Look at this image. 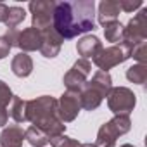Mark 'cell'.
I'll return each mask as SVG.
<instances>
[{"label":"cell","mask_w":147,"mask_h":147,"mask_svg":"<svg viewBox=\"0 0 147 147\" xmlns=\"http://www.w3.org/2000/svg\"><path fill=\"white\" fill-rule=\"evenodd\" d=\"M62 38L55 33L54 28H49L45 31H42V45H40V52L43 57L47 59H54L55 55H59L61 47H62Z\"/></svg>","instance_id":"9"},{"label":"cell","mask_w":147,"mask_h":147,"mask_svg":"<svg viewBox=\"0 0 147 147\" xmlns=\"http://www.w3.org/2000/svg\"><path fill=\"white\" fill-rule=\"evenodd\" d=\"M147 40V9L142 7L138 14H135L126 26H123V38L121 42L126 43L130 49H133V45H137L138 42Z\"/></svg>","instance_id":"6"},{"label":"cell","mask_w":147,"mask_h":147,"mask_svg":"<svg viewBox=\"0 0 147 147\" xmlns=\"http://www.w3.org/2000/svg\"><path fill=\"white\" fill-rule=\"evenodd\" d=\"M26 102L24 99L14 95L12 100H11V118L16 121V123H24L26 121Z\"/></svg>","instance_id":"20"},{"label":"cell","mask_w":147,"mask_h":147,"mask_svg":"<svg viewBox=\"0 0 147 147\" xmlns=\"http://www.w3.org/2000/svg\"><path fill=\"white\" fill-rule=\"evenodd\" d=\"M82 109L80 104V94L75 92H64L59 99H57V116L62 123H71L75 121L78 113Z\"/></svg>","instance_id":"8"},{"label":"cell","mask_w":147,"mask_h":147,"mask_svg":"<svg viewBox=\"0 0 147 147\" xmlns=\"http://www.w3.org/2000/svg\"><path fill=\"white\" fill-rule=\"evenodd\" d=\"M100 49H102V42L95 35H85L76 43L78 55H82V59H87V61L88 59H94Z\"/></svg>","instance_id":"11"},{"label":"cell","mask_w":147,"mask_h":147,"mask_svg":"<svg viewBox=\"0 0 147 147\" xmlns=\"http://www.w3.org/2000/svg\"><path fill=\"white\" fill-rule=\"evenodd\" d=\"M11 69L16 76L19 78H26L30 76L31 73H33V59L24 54V52H19L18 55L12 57V62H11Z\"/></svg>","instance_id":"15"},{"label":"cell","mask_w":147,"mask_h":147,"mask_svg":"<svg viewBox=\"0 0 147 147\" xmlns=\"http://www.w3.org/2000/svg\"><path fill=\"white\" fill-rule=\"evenodd\" d=\"M119 9L125 12H133L137 9H142L140 0H119Z\"/></svg>","instance_id":"27"},{"label":"cell","mask_w":147,"mask_h":147,"mask_svg":"<svg viewBox=\"0 0 147 147\" xmlns=\"http://www.w3.org/2000/svg\"><path fill=\"white\" fill-rule=\"evenodd\" d=\"M126 80L137 85H144L147 82V64H133L126 69Z\"/></svg>","instance_id":"19"},{"label":"cell","mask_w":147,"mask_h":147,"mask_svg":"<svg viewBox=\"0 0 147 147\" xmlns=\"http://www.w3.org/2000/svg\"><path fill=\"white\" fill-rule=\"evenodd\" d=\"M11 45H9V42L4 38V36H0V59H4V57H7L9 55V52H11Z\"/></svg>","instance_id":"29"},{"label":"cell","mask_w":147,"mask_h":147,"mask_svg":"<svg viewBox=\"0 0 147 147\" xmlns=\"http://www.w3.org/2000/svg\"><path fill=\"white\" fill-rule=\"evenodd\" d=\"M9 121V113H7V107H2L0 106V128L5 126Z\"/></svg>","instance_id":"30"},{"label":"cell","mask_w":147,"mask_h":147,"mask_svg":"<svg viewBox=\"0 0 147 147\" xmlns=\"http://www.w3.org/2000/svg\"><path fill=\"white\" fill-rule=\"evenodd\" d=\"M71 69H75V71H78L80 75H83L85 78H88L90 76V73H92V64H90V61H87V59H78L75 64H73V67Z\"/></svg>","instance_id":"26"},{"label":"cell","mask_w":147,"mask_h":147,"mask_svg":"<svg viewBox=\"0 0 147 147\" xmlns=\"http://www.w3.org/2000/svg\"><path fill=\"white\" fill-rule=\"evenodd\" d=\"M49 142H50V145L52 147H78L80 145V142L78 140H75V138H71V137H67V135H57V137H52V138H49Z\"/></svg>","instance_id":"24"},{"label":"cell","mask_w":147,"mask_h":147,"mask_svg":"<svg viewBox=\"0 0 147 147\" xmlns=\"http://www.w3.org/2000/svg\"><path fill=\"white\" fill-rule=\"evenodd\" d=\"M42 45V31L35 30V28H26L23 31H19V38H18V45L24 54L33 52V50H40Z\"/></svg>","instance_id":"10"},{"label":"cell","mask_w":147,"mask_h":147,"mask_svg":"<svg viewBox=\"0 0 147 147\" xmlns=\"http://www.w3.org/2000/svg\"><path fill=\"white\" fill-rule=\"evenodd\" d=\"M78 147H95V144H90V142H87V144H80Z\"/></svg>","instance_id":"32"},{"label":"cell","mask_w":147,"mask_h":147,"mask_svg":"<svg viewBox=\"0 0 147 147\" xmlns=\"http://www.w3.org/2000/svg\"><path fill=\"white\" fill-rule=\"evenodd\" d=\"M130 57H131V49H130L126 43L119 42V43H116V45H113V47H107V49L102 47L92 61H94V64L99 67V71L109 73L111 67H114V66H118V64L128 61Z\"/></svg>","instance_id":"4"},{"label":"cell","mask_w":147,"mask_h":147,"mask_svg":"<svg viewBox=\"0 0 147 147\" xmlns=\"http://www.w3.org/2000/svg\"><path fill=\"white\" fill-rule=\"evenodd\" d=\"M7 14H9V5H5V4L0 2V23H5Z\"/></svg>","instance_id":"31"},{"label":"cell","mask_w":147,"mask_h":147,"mask_svg":"<svg viewBox=\"0 0 147 147\" xmlns=\"http://www.w3.org/2000/svg\"><path fill=\"white\" fill-rule=\"evenodd\" d=\"M100 102H102V97L97 92H94L90 87H87V83H85L83 90L80 92V104H82V107L85 111H95L100 106Z\"/></svg>","instance_id":"17"},{"label":"cell","mask_w":147,"mask_h":147,"mask_svg":"<svg viewBox=\"0 0 147 147\" xmlns=\"http://www.w3.org/2000/svg\"><path fill=\"white\" fill-rule=\"evenodd\" d=\"M119 147H135V145H131V144H123V145H119Z\"/></svg>","instance_id":"33"},{"label":"cell","mask_w":147,"mask_h":147,"mask_svg":"<svg viewBox=\"0 0 147 147\" xmlns=\"http://www.w3.org/2000/svg\"><path fill=\"white\" fill-rule=\"evenodd\" d=\"M52 28L62 40L76 38L78 35L95 30V2L73 0L55 2Z\"/></svg>","instance_id":"1"},{"label":"cell","mask_w":147,"mask_h":147,"mask_svg":"<svg viewBox=\"0 0 147 147\" xmlns=\"http://www.w3.org/2000/svg\"><path fill=\"white\" fill-rule=\"evenodd\" d=\"M137 104V97L133 90L128 87H113L111 92L107 94V107L114 116L118 114H130Z\"/></svg>","instance_id":"5"},{"label":"cell","mask_w":147,"mask_h":147,"mask_svg":"<svg viewBox=\"0 0 147 147\" xmlns=\"http://www.w3.org/2000/svg\"><path fill=\"white\" fill-rule=\"evenodd\" d=\"M24 140V130L18 125L7 126L0 133V147H21Z\"/></svg>","instance_id":"13"},{"label":"cell","mask_w":147,"mask_h":147,"mask_svg":"<svg viewBox=\"0 0 147 147\" xmlns=\"http://www.w3.org/2000/svg\"><path fill=\"white\" fill-rule=\"evenodd\" d=\"M12 97H14V94H12L11 87H9L4 80H0V106H2V107H7V106L11 104Z\"/></svg>","instance_id":"25"},{"label":"cell","mask_w":147,"mask_h":147,"mask_svg":"<svg viewBox=\"0 0 147 147\" xmlns=\"http://www.w3.org/2000/svg\"><path fill=\"white\" fill-rule=\"evenodd\" d=\"M64 87H66V90L67 92H75V94H80L82 90H83V87H85V83H87V78L83 76V75H80L78 71H75V69H69L66 75H64Z\"/></svg>","instance_id":"16"},{"label":"cell","mask_w":147,"mask_h":147,"mask_svg":"<svg viewBox=\"0 0 147 147\" xmlns=\"http://www.w3.org/2000/svg\"><path fill=\"white\" fill-rule=\"evenodd\" d=\"M104 36L106 42H113V43H119L123 38V24L119 21H111L104 24Z\"/></svg>","instance_id":"21"},{"label":"cell","mask_w":147,"mask_h":147,"mask_svg":"<svg viewBox=\"0 0 147 147\" xmlns=\"http://www.w3.org/2000/svg\"><path fill=\"white\" fill-rule=\"evenodd\" d=\"M131 128V121L130 116L126 114H118L113 119H109L107 123H104L99 131H97V140H95V147H114L116 145V138L128 133Z\"/></svg>","instance_id":"3"},{"label":"cell","mask_w":147,"mask_h":147,"mask_svg":"<svg viewBox=\"0 0 147 147\" xmlns=\"http://www.w3.org/2000/svg\"><path fill=\"white\" fill-rule=\"evenodd\" d=\"M87 87H90L94 92H97L102 99L107 97V94L113 88V78L106 71H95L90 82H87Z\"/></svg>","instance_id":"12"},{"label":"cell","mask_w":147,"mask_h":147,"mask_svg":"<svg viewBox=\"0 0 147 147\" xmlns=\"http://www.w3.org/2000/svg\"><path fill=\"white\" fill-rule=\"evenodd\" d=\"M4 38L9 42V45H11V47H16V45H18V38H19V31H18L16 28L7 30V33L4 35Z\"/></svg>","instance_id":"28"},{"label":"cell","mask_w":147,"mask_h":147,"mask_svg":"<svg viewBox=\"0 0 147 147\" xmlns=\"http://www.w3.org/2000/svg\"><path fill=\"white\" fill-rule=\"evenodd\" d=\"M119 12H121V9H119V2H118V0H102V2L99 4L97 19H99V23L104 26L106 23L118 21Z\"/></svg>","instance_id":"14"},{"label":"cell","mask_w":147,"mask_h":147,"mask_svg":"<svg viewBox=\"0 0 147 147\" xmlns=\"http://www.w3.org/2000/svg\"><path fill=\"white\" fill-rule=\"evenodd\" d=\"M28 9L31 12V28H35L38 31H45V30L52 28L54 9H55V2H54V0L30 2Z\"/></svg>","instance_id":"7"},{"label":"cell","mask_w":147,"mask_h":147,"mask_svg":"<svg viewBox=\"0 0 147 147\" xmlns=\"http://www.w3.org/2000/svg\"><path fill=\"white\" fill-rule=\"evenodd\" d=\"M24 140L31 147H45L49 144V137L45 135V131L40 130L38 126H33V125L28 130H24Z\"/></svg>","instance_id":"18"},{"label":"cell","mask_w":147,"mask_h":147,"mask_svg":"<svg viewBox=\"0 0 147 147\" xmlns=\"http://www.w3.org/2000/svg\"><path fill=\"white\" fill-rule=\"evenodd\" d=\"M26 121L43 130L49 138L66 131V123L57 116V99L50 95H42L26 102Z\"/></svg>","instance_id":"2"},{"label":"cell","mask_w":147,"mask_h":147,"mask_svg":"<svg viewBox=\"0 0 147 147\" xmlns=\"http://www.w3.org/2000/svg\"><path fill=\"white\" fill-rule=\"evenodd\" d=\"M24 18H26V11L19 5H12V7H9V14H7V19L4 24L7 26V30H12L18 24H21L24 21Z\"/></svg>","instance_id":"22"},{"label":"cell","mask_w":147,"mask_h":147,"mask_svg":"<svg viewBox=\"0 0 147 147\" xmlns=\"http://www.w3.org/2000/svg\"><path fill=\"white\" fill-rule=\"evenodd\" d=\"M131 57L137 61V64H147V40L138 42L131 49Z\"/></svg>","instance_id":"23"}]
</instances>
